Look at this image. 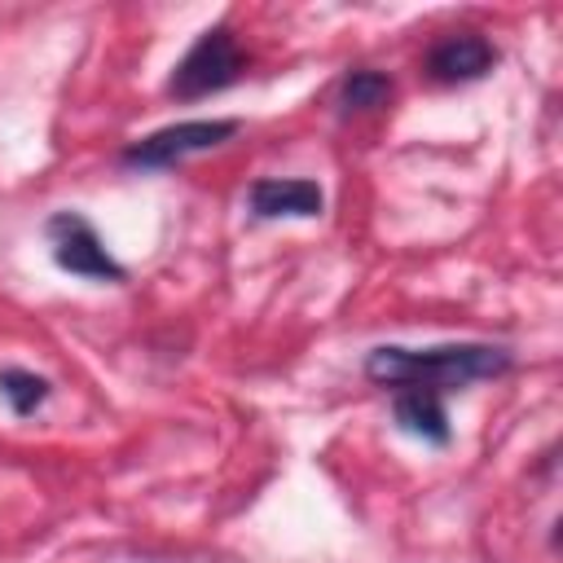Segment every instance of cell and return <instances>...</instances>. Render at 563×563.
<instances>
[{
    "label": "cell",
    "instance_id": "4",
    "mask_svg": "<svg viewBox=\"0 0 563 563\" xmlns=\"http://www.w3.org/2000/svg\"><path fill=\"white\" fill-rule=\"evenodd\" d=\"M48 246H53V264L70 277H88V282H123L128 268L106 251L101 233L79 216V211H57L48 224Z\"/></svg>",
    "mask_w": 563,
    "mask_h": 563
},
{
    "label": "cell",
    "instance_id": "1",
    "mask_svg": "<svg viewBox=\"0 0 563 563\" xmlns=\"http://www.w3.org/2000/svg\"><path fill=\"white\" fill-rule=\"evenodd\" d=\"M515 365L501 343H440V347H396L383 343L365 356V378L396 391H457L479 378H501Z\"/></svg>",
    "mask_w": 563,
    "mask_h": 563
},
{
    "label": "cell",
    "instance_id": "6",
    "mask_svg": "<svg viewBox=\"0 0 563 563\" xmlns=\"http://www.w3.org/2000/svg\"><path fill=\"white\" fill-rule=\"evenodd\" d=\"M246 207L260 216V220H282V216H295V220H312L325 211V194L317 180H286V176H260L251 189H246Z\"/></svg>",
    "mask_w": 563,
    "mask_h": 563
},
{
    "label": "cell",
    "instance_id": "9",
    "mask_svg": "<svg viewBox=\"0 0 563 563\" xmlns=\"http://www.w3.org/2000/svg\"><path fill=\"white\" fill-rule=\"evenodd\" d=\"M48 378L44 374H31V369H18V365H9V369H0V400L18 413V418H31L44 400H48Z\"/></svg>",
    "mask_w": 563,
    "mask_h": 563
},
{
    "label": "cell",
    "instance_id": "3",
    "mask_svg": "<svg viewBox=\"0 0 563 563\" xmlns=\"http://www.w3.org/2000/svg\"><path fill=\"white\" fill-rule=\"evenodd\" d=\"M238 132V119H180L167 128H154L150 136L132 141L123 150L128 167H145V172H167L194 154H207L216 145H224Z\"/></svg>",
    "mask_w": 563,
    "mask_h": 563
},
{
    "label": "cell",
    "instance_id": "5",
    "mask_svg": "<svg viewBox=\"0 0 563 563\" xmlns=\"http://www.w3.org/2000/svg\"><path fill=\"white\" fill-rule=\"evenodd\" d=\"M493 66H497V48L479 31H453L435 40L427 53V75L435 84H471L484 79Z\"/></svg>",
    "mask_w": 563,
    "mask_h": 563
},
{
    "label": "cell",
    "instance_id": "2",
    "mask_svg": "<svg viewBox=\"0 0 563 563\" xmlns=\"http://www.w3.org/2000/svg\"><path fill=\"white\" fill-rule=\"evenodd\" d=\"M242 70H246V53H242L238 35H233L224 22H220V26H207V31L189 44V53L172 66V75H167V97H176V101L211 97V92L238 84Z\"/></svg>",
    "mask_w": 563,
    "mask_h": 563
},
{
    "label": "cell",
    "instance_id": "8",
    "mask_svg": "<svg viewBox=\"0 0 563 563\" xmlns=\"http://www.w3.org/2000/svg\"><path fill=\"white\" fill-rule=\"evenodd\" d=\"M391 97H396L391 75H383V70H347L343 84H339V114H369V110L391 106Z\"/></svg>",
    "mask_w": 563,
    "mask_h": 563
},
{
    "label": "cell",
    "instance_id": "7",
    "mask_svg": "<svg viewBox=\"0 0 563 563\" xmlns=\"http://www.w3.org/2000/svg\"><path fill=\"white\" fill-rule=\"evenodd\" d=\"M391 418H396V427L405 431V435H413V440H422V444H435V449H444L449 444V413H444V405H440V396L435 391H396V400H391Z\"/></svg>",
    "mask_w": 563,
    "mask_h": 563
}]
</instances>
